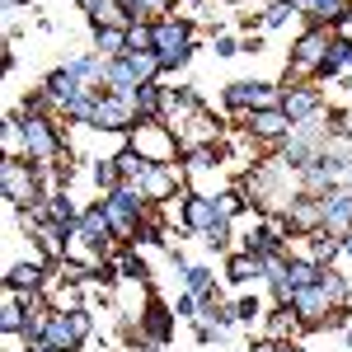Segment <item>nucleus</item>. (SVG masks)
I'll use <instances>...</instances> for the list:
<instances>
[{
	"label": "nucleus",
	"mask_w": 352,
	"mask_h": 352,
	"mask_svg": "<svg viewBox=\"0 0 352 352\" xmlns=\"http://www.w3.org/2000/svg\"><path fill=\"white\" fill-rule=\"evenodd\" d=\"M0 188H5V202L14 212H43L47 207V184L38 174V164L19 160V155H10L0 164Z\"/></svg>",
	"instance_id": "nucleus-1"
},
{
	"label": "nucleus",
	"mask_w": 352,
	"mask_h": 352,
	"mask_svg": "<svg viewBox=\"0 0 352 352\" xmlns=\"http://www.w3.org/2000/svg\"><path fill=\"white\" fill-rule=\"evenodd\" d=\"M19 118V113H14ZM66 151V132L56 118H19V160L28 164H56Z\"/></svg>",
	"instance_id": "nucleus-2"
},
{
	"label": "nucleus",
	"mask_w": 352,
	"mask_h": 352,
	"mask_svg": "<svg viewBox=\"0 0 352 352\" xmlns=\"http://www.w3.org/2000/svg\"><path fill=\"white\" fill-rule=\"evenodd\" d=\"M104 202V212H109L113 230H118V240H136V230H141V221L151 212V202H146V192L132 188V184H122V188H113L99 197Z\"/></svg>",
	"instance_id": "nucleus-3"
},
{
	"label": "nucleus",
	"mask_w": 352,
	"mask_h": 352,
	"mask_svg": "<svg viewBox=\"0 0 352 352\" xmlns=\"http://www.w3.org/2000/svg\"><path fill=\"white\" fill-rule=\"evenodd\" d=\"M221 104H226V113H235L244 122L249 113H258V109H282V89L268 80H230L226 94H221Z\"/></svg>",
	"instance_id": "nucleus-4"
},
{
	"label": "nucleus",
	"mask_w": 352,
	"mask_h": 352,
	"mask_svg": "<svg viewBox=\"0 0 352 352\" xmlns=\"http://www.w3.org/2000/svg\"><path fill=\"white\" fill-rule=\"evenodd\" d=\"M329 28L320 24H310L305 33H300L296 43H292V61H287V85H296L300 76H310V71H320L324 66V56H329Z\"/></svg>",
	"instance_id": "nucleus-5"
},
{
	"label": "nucleus",
	"mask_w": 352,
	"mask_h": 352,
	"mask_svg": "<svg viewBox=\"0 0 352 352\" xmlns=\"http://www.w3.org/2000/svg\"><path fill=\"white\" fill-rule=\"evenodd\" d=\"M127 146L132 151H141L151 164H174L179 155H184V146H179V136L169 132L164 122H141L132 136H127Z\"/></svg>",
	"instance_id": "nucleus-6"
},
{
	"label": "nucleus",
	"mask_w": 352,
	"mask_h": 352,
	"mask_svg": "<svg viewBox=\"0 0 352 352\" xmlns=\"http://www.w3.org/2000/svg\"><path fill=\"white\" fill-rule=\"evenodd\" d=\"M141 127V113H136V99H122V94H99V113H94V127L89 132H118L132 136Z\"/></svg>",
	"instance_id": "nucleus-7"
},
{
	"label": "nucleus",
	"mask_w": 352,
	"mask_h": 352,
	"mask_svg": "<svg viewBox=\"0 0 352 352\" xmlns=\"http://www.w3.org/2000/svg\"><path fill=\"white\" fill-rule=\"evenodd\" d=\"M240 127L254 136V146H282L287 136L296 132V122L287 118V109H258V113H249Z\"/></svg>",
	"instance_id": "nucleus-8"
},
{
	"label": "nucleus",
	"mask_w": 352,
	"mask_h": 352,
	"mask_svg": "<svg viewBox=\"0 0 352 352\" xmlns=\"http://www.w3.org/2000/svg\"><path fill=\"white\" fill-rule=\"evenodd\" d=\"M192 24L188 19H179V14H164V19H155L151 24V52L160 56H179V52H192Z\"/></svg>",
	"instance_id": "nucleus-9"
},
{
	"label": "nucleus",
	"mask_w": 352,
	"mask_h": 352,
	"mask_svg": "<svg viewBox=\"0 0 352 352\" xmlns=\"http://www.w3.org/2000/svg\"><path fill=\"white\" fill-rule=\"evenodd\" d=\"M320 207H324V230L329 235H352V184H333V188L320 197Z\"/></svg>",
	"instance_id": "nucleus-10"
},
{
	"label": "nucleus",
	"mask_w": 352,
	"mask_h": 352,
	"mask_svg": "<svg viewBox=\"0 0 352 352\" xmlns=\"http://www.w3.org/2000/svg\"><path fill=\"white\" fill-rule=\"evenodd\" d=\"M282 109H287L292 122H310V118H320V109H324V94H320V85L296 80V85L282 89Z\"/></svg>",
	"instance_id": "nucleus-11"
},
{
	"label": "nucleus",
	"mask_w": 352,
	"mask_h": 352,
	"mask_svg": "<svg viewBox=\"0 0 352 352\" xmlns=\"http://www.w3.org/2000/svg\"><path fill=\"white\" fill-rule=\"evenodd\" d=\"M179 202H184V217L179 221H184V230H192L197 240H202L217 221H226L217 212V197H207V192H179Z\"/></svg>",
	"instance_id": "nucleus-12"
},
{
	"label": "nucleus",
	"mask_w": 352,
	"mask_h": 352,
	"mask_svg": "<svg viewBox=\"0 0 352 352\" xmlns=\"http://www.w3.org/2000/svg\"><path fill=\"white\" fill-rule=\"evenodd\" d=\"M47 287H52V277H47V268H43L38 258H19V263L5 268V292L33 296V292H47Z\"/></svg>",
	"instance_id": "nucleus-13"
},
{
	"label": "nucleus",
	"mask_w": 352,
	"mask_h": 352,
	"mask_svg": "<svg viewBox=\"0 0 352 352\" xmlns=\"http://www.w3.org/2000/svg\"><path fill=\"white\" fill-rule=\"evenodd\" d=\"M282 212H287V221H292L296 235H315V230H324V207H320L315 192H296Z\"/></svg>",
	"instance_id": "nucleus-14"
},
{
	"label": "nucleus",
	"mask_w": 352,
	"mask_h": 352,
	"mask_svg": "<svg viewBox=\"0 0 352 352\" xmlns=\"http://www.w3.org/2000/svg\"><path fill=\"white\" fill-rule=\"evenodd\" d=\"M141 333H146V343H169V333H174V305H164L155 292L146 296V310H141Z\"/></svg>",
	"instance_id": "nucleus-15"
},
{
	"label": "nucleus",
	"mask_w": 352,
	"mask_h": 352,
	"mask_svg": "<svg viewBox=\"0 0 352 352\" xmlns=\"http://www.w3.org/2000/svg\"><path fill=\"white\" fill-rule=\"evenodd\" d=\"M292 310H296L300 329H324L329 310H333V300H329L320 287H305V292H296V296H292Z\"/></svg>",
	"instance_id": "nucleus-16"
},
{
	"label": "nucleus",
	"mask_w": 352,
	"mask_h": 352,
	"mask_svg": "<svg viewBox=\"0 0 352 352\" xmlns=\"http://www.w3.org/2000/svg\"><path fill=\"white\" fill-rule=\"evenodd\" d=\"M43 89L52 94V104L61 109L66 99H76V94H89L94 85H85V76L76 71V66H71V61H66V66H56V71H47V80H43Z\"/></svg>",
	"instance_id": "nucleus-17"
},
{
	"label": "nucleus",
	"mask_w": 352,
	"mask_h": 352,
	"mask_svg": "<svg viewBox=\"0 0 352 352\" xmlns=\"http://www.w3.org/2000/svg\"><path fill=\"white\" fill-rule=\"evenodd\" d=\"M300 14L320 28H343L348 24V0H300Z\"/></svg>",
	"instance_id": "nucleus-18"
},
{
	"label": "nucleus",
	"mask_w": 352,
	"mask_h": 352,
	"mask_svg": "<svg viewBox=\"0 0 352 352\" xmlns=\"http://www.w3.org/2000/svg\"><path fill=\"white\" fill-rule=\"evenodd\" d=\"M43 217L52 221V226H61L66 235L80 226V212H76V202H71V192L66 188H56V192H47V207H43Z\"/></svg>",
	"instance_id": "nucleus-19"
},
{
	"label": "nucleus",
	"mask_w": 352,
	"mask_h": 352,
	"mask_svg": "<svg viewBox=\"0 0 352 352\" xmlns=\"http://www.w3.org/2000/svg\"><path fill=\"white\" fill-rule=\"evenodd\" d=\"M315 76H320V80L352 76V38H333V43H329V56H324V66H320Z\"/></svg>",
	"instance_id": "nucleus-20"
},
{
	"label": "nucleus",
	"mask_w": 352,
	"mask_h": 352,
	"mask_svg": "<svg viewBox=\"0 0 352 352\" xmlns=\"http://www.w3.org/2000/svg\"><path fill=\"white\" fill-rule=\"evenodd\" d=\"M94 52L104 56V61H122V56L132 52L127 28H94Z\"/></svg>",
	"instance_id": "nucleus-21"
},
{
	"label": "nucleus",
	"mask_w": 352,
	"mask_h": 352,
	"mask_svg": "<svg viewBox=\"0 0 352 352\" xmlns=\"http://www.w3.org/2000/svg\"><path fill=\"white\" fill-rule=\"evenodd\" d=\"M113 164H118V174H122V184H132V188H141V179L151 174V160H146L141 151H132V146H122V151L113 155Z\"/></svg>",
	"instance_id": "nucleus-22"
},
{
	"label": "nucleus",
	"mask_w": 352,
	"mask_h": 352,
	"mask_svg": "<svg viewBox=\"0 0 352 352\" xmlns=\"http://www.w3.org/2000/svg\"><path fill=\"white\" fill-rule=\"evenodd\" d=\"M226 277H230V282H235V287H249V282H254V277H263V258H258V254H230V263H226Z\"/></svg>",
	"instance_id": "nucleus-23"
},
{
	"label": "nucleus",
	"mask_w": 352,
	"mask_h": 352,
	"mask_svg": "<svg viewBox=\"0 0 352 352\" xmlns=\"http://www.w3.org/2000/svg\"><path fill=\"white\" fill-rule=\"evenodd\" d=\"M184 292L197 296V300H212L217 296V272L202 268V263H188V268H184Z\"/></svg>",
	"instance_id": "nucleus-24"
},
{
	"label": "nucleus",
	"mask_w": 352,
	"mask_h": 352,
	"mask_svg": "<svg viewBox=\"0 0 352 352\" xmlns=\"http://www.w3.org/2000/svg\"><path fill=\"white\" fill-rule=\"evenodd\" d=\"M320 292H324V296L333 300V305H348V296H352L348 277H343L338 268H324V272H320Z\"/></svg>",
	"instance_id": "nucleus-25"
},
{
	"label": "nucleus",
	"mask_w": 352,
	"mask_h": 352,
	"mask_svg": "<svg viewBox=\"0 0 352 352\" xmlns=\"http://www.w3.org/2000/svg\"><path fill=\"white\" fill-rule=\"evenodd\" d=\"M249 202H254V197H249L244 188H226V192H217V212H221L226 221H235L244 207H249Z\"/></svg>",
	"instance_id": "nucleus-26"
},
{
	"label": "nucleus",
	"mask_w": 352,
	"mask_h": 352,
	"mask_svg": "<svg viewBox=\"0 0 352 352\" xmlns=\"http://www.w3.org/2000/svg\"><path fill=\"white\" fill-rule=\"evenodd\" d=\"M89 179H94V188H104V192L122 188V174H118V164H113V160H94V169H89Z\"/></svg>",
	"instance_id": "nucleus-27"
},
{
	"label": "nucleus",
	"mask_w": 352,
	"mask_h": 352,
	"mask_svg": "<svg viewBox=\"0 0 352 352\" xmlns=\"http://www.w3.org/2000/svg\"><path fill=\"white\" fill-rule=\"evenodd\" d=\"M118 272H122L127 282H146V277H151V272H146V263L136 258V249H122V254H118Z\"/></svg>",
	"instance_id": "nucleus-28"
},
{
	"label": "nucleus",
	"mask_w": 352,
	"mask_h": 352,
	"mask_svg": "<svg viewBox=\"0 0 352 352\" xmlns=\"http://www.w3.org/2000/svg\"><path fill=\"white\" fill-rule=\"evenodd\" d=\"M292 14H296V5H292V0H272L268 10H263V28H282V24H292Z\"/></svg>",
	"instance_id": "nucleus-29"
},
{
	"label": "nucleus",
	"mask_w": 352,
	"mask_h": 352,
	"mask_svg": "<svg viewBox=\"0 0 352 352\" xmlns=\"http://www.w3.org/2000/svg\"><path fill=\"white\" fill-rule=\"evenodd\" d=\"M230 240H235V235H230V221H217V226L202 235V244H207V249H217V254H226V249H230Z\"/></svg>",
	"instance_id": "nucleus-30"
},
{
	"label": "nucleus",
	"mask_w": 352,
	"mask_h": 352,
	"mask_svg": "<svg viewBox=\"0 0 352 352\" xmlns=\"http://www.w3.org/2000/svg\"><path fill=\"white\" fill-rule=\"evenodd\" d=\"M230 310H235V320H244V324H254V320L263 315V305H258V296H240L235 305H230Z\"/></svg>",
	"instance_id": "nucleus-31"
},
{
	"label": "nucleus",
	"mask_w": 352,
	"mask_h": 352,
	"mask_svg": "<svg viewBox=\"0 0 352 352\" xmlns=\"http://www.w3.org/2000/svg\"><path fill=\"white\" fill-rule=\"evenodd\" d=\"M212 47H217V56H240V38L235 33H212Z\"/></svg>",
	"instance_id": "nucleus-32"
},
{
	"label": "nucleus",
	"mask_w": 352,
	"mask_h": 352,
	"mask_svg": "<svg viewBox=\"0 0 352 352\" xmlns=\"http://www.w3.org/2000/svg\"><path fill=\"white\" fill-rule=\"evenodd\" d=\"M197 310H202V300L188 296V292H184V296H179V305H174V315H179V320H197Z\"/></svg>",
	"instance_id": "nucleus-33"
},
{
	"label": "nucleus",
	"mask_w": 352,
	"mask_h": 352,
	"mask_svg": "<svg viewBox=\"0 0 352 352\" xmlns=\"http://www.w3.org/2000/svg\"><path fill=\"white\" fill-rule=\"evenodd\" d=\"M240 52L258 56V52H263V38H258V33H254V38H240Z\"/></svg>",
	"instance_id": "nucleus-34"
},
{
	"label": "nucleus",
	"mask_w": 352,
	"mask_h": 352,
	"mask_svg": "<svg viewBox=\"0 0 352 352\" xmlns=\"http://www.w3.org/2000/svg\"><path fill=\"white\" fill-rule=\"evenodd\" d=\"M249 352H277V343L272 338H258V343H249Z\"/></svg>",
	"instance_id": "nucleus-35"
},
{
	"label": "nucleus",
	"mask_w": 352,
	"mask_h": 352,
	"mask_svg": "<svg viewBox=\"0 0 352 352\" xmlns=\"http://www.w3.org/2000/svg\"><path fill=\"white\" fill-rule=\"evenodd\" d=\"M24 5H33V0H5V10H24Z\"/></svg>",
	"instance_id": "nucleus-36"
},
{
	"label": "nucleus",
	"mask_w": 352,
	"mask_h": 352,
	"mask_svg": "<svg viewBox=\"0 0 352 352\" xmlns=\"http://www.w3.org/2000/svg\"><path fill=\"white\" fill-rule=\"evenodd\" d=\"M343 28H352V0H348V24H343Z\"/></svg>",
	"instance_id": "nucleus-37"
},
{
	"label": "nucleus",
	"mask_w": 352,
	"mask_h": 352,
	"mask_svg": "<svg viewBox=\"0 0 352 352\" xmlns=\"http://www.w3.org/2000/svg\"><path fill=\"white\" fill-rule=\"evenodd\" d=\"M348 348H352V324H348Z\"/></svg>",
	"instance_id": "nucleus-38"
},
{
	"label": "nucleus",
	"mask_w": 352,
	"mask_h": 352,
	"mask_svg": "<svg viewBox=\"0 0 352 352\" xmlns=\"http://www.w3.org/2000/svg\"><path fill=\"white\" fill-rule=\"evenodd\" d=\"M122 5H127V10H132V5H136V0H122Z\"/></svg>",
	"instance_id": "nucleus-39"
},
{
	"label": "nucleus",
	"mask_w": 352,
	"mask_h": 352,
	"mask_svg": "<svg viewBox=\"0 0 352 352\" xmlns=\"http://www.w3.org/2000/svg\"><path fill=\"white\" fill-rule=\"evenodd\" d=\"M226 5H240V0H226Z\"/></svg>",
	"instance_id": "nucleus-40"
}]
</instances>
